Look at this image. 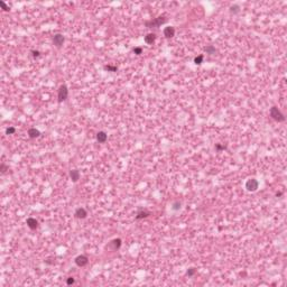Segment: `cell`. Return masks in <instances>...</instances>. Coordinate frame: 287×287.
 Returning <instances> with one entry per match:
<instances>
[{
    "label": "cell",
    "instance_id": "obj_3",
    "mask_svg": "<svg viewBox=\"0 0 287 287\" xmlns=\"http://www.w3.org/2000/svg\"><path fill=\"white\" fill-rule=\"evenodd\" d=\"M121 245H122V240L120 238H116V239L111 240L110 242H108V245L106 246V249L110 250L111 252H115V251L120 249Z\"/></svg>",
    "mask_w": 287,
    "mask_h": 287
},
{
    "label": "cell",
    "instance_id": "obj_20",
    "mask_svg": "<svg viewBox=\"0 0 287 287\" xmlns=\"http://www.w3.org/2000/svg\"><path fill=\"white\" fill-rule=\"evenodd\" d=\"M240 11V7L238 5H233L230 7V12L231 14H238Z\"/></svg>",
    "mask_w": 287,
    "mask_h": 287
},
{
    "label": "cell",
    "instance_id": "obj_1",
    "mask_svg": "<svg viewBox=\"0 0 287 287\" xmlns=\"http://www.w3.org/2000/svg\"><path fill=\"white\" fill-rule=\"evenodd\" d=\"M269 115H270V117L275 120V121H277V122H284L285 121V116L283 115V112L277 108L276 106L271 107L270 108V111H269Z\"/></svg>",
    "mask_w": 287,
    "mask_h": 287
},
{
    "label": "cell",
    "instance_id": "obj_25",
    "mask_svg": "<svg viewBox=\"0 0 287 287\" xmlns=\"http://www.w3.org/2000/svg\"><path fill=\"white\" fill-rule=\"evenodd\" d=\"M0 6L2 7V9H4V10H5V11H9V10H10V8H9L8 6L6 5V4H5V2H4V1H0Z\"/></svg>",
    "mask_w": 287,
    "mask_h": 287
},
{
    "label": "cell",
    "instance_id": "obj_17",
    "mask_svg": "<svg viewBox=\"0 0 287 287\" xmlns=\"http://www.w3.org/2000/svg\"><path fill=\"white\" fill-rule=\"evenodd\" d=\"M181 207H182V203L180 201H175V202H173V204H172V210L173 211H180Z\"/></svg>",
    "mask_w": 287,
    "mask_h": 287
},
{
    "label": "cell",
    "instance_id": "obj_5",
    "mask_svg": "<svg viewBox=\"0 0 287 287\" xmlns=\"http://www.w3.org/2000/svg\"><path fill=\"white\" fill-rule=\"evenodd\" d=\"M69 96V89L65 84L61 85L59 89V93H57V99H59V102H63L67 99Z\"/></svg>",
    "mask_w": 287,
    "mask_h": 287
},
{
    "label": "cell",
    "instance_id": "obj_28",
    "mask_svg": "<svg viewBox=\"0 0 287 287\" xmlns=\"http://www.w3.org/2000/svg\"><path fill=\"white\" fill-rule=\"evenodd\" d=\"M30 53L33 54V56H34V57H38V56L41 55V52H39V51H34V49H33V51H30Z\"/></svg>",
    "mask_w": 287,
    "mask_h": 287
},
{
    "label": "cell",
    "instance_id": "obj_19",
    "mask_svg": "<svg viewBox=\"0 0 287 287\" xmlns=\"http://www.w3.org/2000/svg\"><path fill=\"white\" fill-rule=\"evenodd\" d=\"M196 274V268H194V267H191V268H188L187 269V271H186V275L188 277H192L194 276Z\"/></svg>",
    "mask_w": 287,
    "mask_h": 287
},
{
    "label": "cell",
    "instance_id": "obj_4",
    "mask_svg": "<svg viewBox=\"0 0 287 287\" xmlns=\"http://www.w3.org/2000/svg\"><path fill=\"white\" fill-rule=\"evenodd\" d=\"M246 190L248 192H256L259 187V182L256 178H249L246 182Z\"/></svg>",
    "mask_w": 287,
    "mask_h": 287
},
{
    "label": "cell",
    "instance_id": "obj_13",
    "mask_svg": "<svg viewBox=\"0 0 287 287\" xmlns=\"http://www.w3.org/2000/svg\"><path fill=\"white\" fill-rule=\"evenodd\" d=\"M107 139H108V135L104 131H99V133H96V140H98V143L104 144L107 141Z\"/></svg>",
    "mask_w": 287,
    "mask_h": 287
},
{
    "label": "cell",
    "instance_id": "obj_9",
    "mask_svg": "<svg viewBox=\"0 0 287 287\" xmlns=\"http://www.w3.org/2000/svg\"><path fill=\"white\" fill-rule=\"evenodd\" d=\"M164 36L166 38H172L175 36V28L173 26H168L164 28Z\"/></svg>",
    "mask_w": 287,
    "mask_h": 287
},
{
    "label": "cell",
    "instance_id": "obj_22",
    "mask_svg": "<svg viewBox=\"0 0 287 287\" xmlns=\"http://www.w3.org/2000/svg\"><path fill=\"white\" fill-rule=\"evenodd\" d=\"M16 133V128L14 127H8L7 129H6V133L7 135H12V133Z\"/></svg>",
    "mask_w": 287,
    "mask_h": 287
},
{
    "label": "cell",
    "instance_id": "obj_24",
    "mask_svg": "<svg viewBox=\"0 0 287 287\" xmlns=\"http://www.w3.org/2000/svg\"><path fill=\"white\" fill-rule=\"evenodd\" d=\"M225 148H227V146H225V145H221V144H215V149H217V150H224Z\"/></svg>",
    "mask_w": 287,
    "mask_h": 287
},
{
    "label": "cell",
    "instance_id": "obj_16",
    "mask_svg": "<svg viewBox=\"0 0 287 287\" xmlns=\"http://www.w3.org/2000/svg\"><path fill=\"white\" fill-rule=\"evenodd\" d=\"M205 52H207V54L213 55V54L217 53V48L214 47L213 45H209V46H207V47H205Z\"/></svg>",
    "mask_w": 287,
    "mask_h": 287
},
{
    "label": "cell",
    "instance_id": "obj_10",
    "mask_svg": "<svg viewBox=\"0 0 287 287\" xmlns=\"http://www.w3.org/2000/svg\"><path fill=\"white\" fill-rule=\"evenodd\" d=\"M27 227L30 229V230H36L38 228V221L34 218H28L26 220Z\"/></svg>",
    "mask_w": 287,
    "mask_h": 287
},
{
    "label": "cell",
    "instance_id": "obj_7",
    "mask_svg": "<svg viewBox=\"0 0 287 287\" xmlns=\"http://www.w3.org/2000/svg\"><path fill=\"white\" fill-rule=\"evenodd\" d=\"M75 265L79 267H84L88 265V262H89V258L86 257L85 255H80L78 256L76 258H75Z\"/></svg>",
    "mask_w": 287,
    "mask_h": 287
},
{
    "label": "cell",
    "instance_id": "obj_12",
    "mask_svg": "<svg viewBox=\"0 0 287 287\" xmlns=\"http://www.w3.org/2000/svg\"><path fill=\"white\" fill-rule=\"evenodd\" d=\"M41 136V131L38 130V129H36V128H30V129H28V137L30 139H35V138H38Z\"/></svg>",
    "mask_w": 287,
    "mask_h": 287
},
{
    "label": "cell",
    "instance_id": "obj_26",
    "mask_svg": "<svg viewBox=\"0 0 287 287\" xmlns=\"http://www.w3.org/2000/svg\"><path fill=\"white\" fill-rule=\"evenodd\" d=\"M8 168H9V167H7V166H6V165L4 164V163H2V164H1V166H0V170H1V174H5L6 170H8Z\"/></svg>",
    "mask_w": 287,
    "mask_h": 287
},
{
    "label": "cell",
    "instance_id": "obj_6",
    "mask_svg": "<svg viewBox=\"0 0 287 287\" xmlns=\"http://www.w3.org/2000/svg\"><path fill=\"white\" fill-rule=\"evenodd\" d=\"M64 42H65V37H64L62 34H56V35H54L53 45L55 46V47H57V48L62 47Z\"/></svg>",
    "mask_w": 287,
    "mask_h": 287
},
{
    "label": "cell",
    "instance_id": "obj_21",
    "mask_svg": "<svg viewBox=\"0 0 287 287\" xmlns=\"http://www.w3.org/2000/svg\"><path fill=\"white\" fill-rule=\"evenodd\" d=\"M203 59H204V56L203 55H199V56H196L194 59V63L196 64V65H200V64L203 63Z\"/></svg>",
    "mask_w": 287,
    "mask_h": 287
},
{
    "label": "cell",
    "instance_id": "obj_15",
    "mask_svg": "<svg viewBox=\"0 0 287 287\" xmlns=\"http://www.w3.org/2000/svg\"><path fill=\"white\" fill-rule=\"evenodd\" d=\"M155 41H156V34H154V33L147 34V35L145 36V43H146V44L151 45V44H154Z\"/></svg>",
    "mask_w": 287,
    "mask_h": 287
},
{
    "label": "cell",
    "instance_id": "obj_2",
    "mask_svg": "<svg viewBox=\"0 0 287 287\" xmlns=\"http://www.w3.org/2000/svg\"><path fill=\"white\" fill-rule=\"evenodd\" d=\"M166 20H167V19H166V17L165 16H158V17H156V18H154V19H151V20L145 21V25H146V27H148V28L159 27V26H162L163 24H165Z\"/></svg>",
    "mask_w": 287,
    "mask_h": 287
},
{
    "label": "cell",
    "instance_id": "obj_8",
    "mask_svg": "<svg viewBox=\"0 0 287 287\" xmlns=\"http://www.w3.org/2000/svg\"><path fill=\"white\" fill-rule=\"evenodd\" d=\"M74 217L76 219H85L88 217V212L84 207H78L74 212Z\"/></svg>",
    "mask_w": 287,
    "mask_h": 287
},
{
    "label": "cell",
    "instance_id": "obj_27",
    "mask_svg": "<svg viewBox=\"0 0 287 287\" xmlns=\"http://www.w3.org/2000/svg\"><path fill=\"white\" fill-rule=\"evenodd\" d=\"M74 282H75L74 278H72V277H69V278L66 279V284H67V285H73Z\"/></svg>",
    "mask_w": 287,
    "mask_h": 287
},
{
    "label": "cell",
    "instance_id": "obj_11",
    "mask_svg": "<svg viewBox=\"0 0 287 287\" xmlns=\"http://www.w3.org/2000/svg\"><path fill=\"white\" fill-rule=\"evenodd\" d=\"M80 170H70V177H71V180H72V182H74V183H76V182L80 180Z\"/></svg>",
    "mask_w": 287,
    "mask_h": 287
},
{
    "label": "cell",
    "instance_id": "obj_23",
    "mask_svg": "<svg viewBox=\"0 0 287 287\" xmlns=\"http://www.w3.org/2000/svg\"><path fill=\"white\" fill-rule=\"evenodd\" d=\"M133 52L136 54V55H140V54L143 53V48H141V47H133Z\"/></svg>",
    "mask_w": 287,
    "mask_h": 287
},
{
    "label": "cell",
    "instance_id": "obj_14",
    "mask_svg": "<svg viewBox=\"0 0 287 287\" xmlns=\"http://www.w3.org/2000/svg\"><path fill=\"white\" fill-rule=\"evenodd\" d=\"M150 215V212L147 211V210H140L137 212V215H136V220H141V219H146L148 218Z\"/></svg>",
    "mask_w": 287,
    "mask_h": 287
},
{
    "label": "cell",
    "instance_id": "obj_18",
    "mask_svg": "<svg viewBox=\"0 0 287 287\" xmlns=\"http://www.w3.org/2000/svg\"><path fill=\"white\" fill-rule=\"evenodd\" d=\"M103 69H104V71H108V72H117L118 71L117 66H113V65H104Z\"/></svg>",
    "mask_w": 287,
    "mask_h": 287
}]
</instances>
